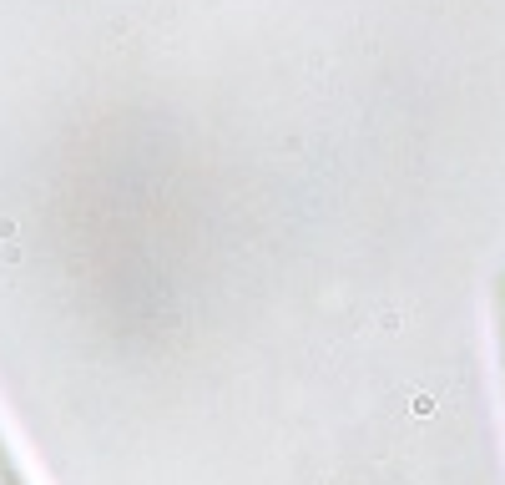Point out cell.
<instances>
[{"mask_svg": "<svg viewBox=\"0 0 505 485\" xmlns=\"http://www.w3.org/2000/svg\"><path fill=\"white\" fill-rule=\"evenodd\" d=\"M0 485H31L26 465H20V455L10 450V435H6V425H0Z\"/></svg>", "mask_w": 505, "mask_h": 485, "instance_id": "obj_2", "label": "cell"}, {"mask_svg": "<svg viewBox=\"0 0 505 485\" xmlns=\"http://www.w3.org/2000/svg\"><path fill=\"white\" fill-rule=\"evenodd\" d=\"M490 319H495V354H500V385H505V268L490 283Z\"/></svg>", "mask_w": 505, "mask_h": 485, "instance_id": "obj_1", "label": "cell"}]
</instances>
